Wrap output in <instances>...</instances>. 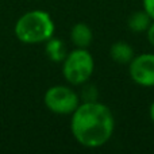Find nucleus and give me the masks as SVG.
<instances>
[{
    "mask_svg": "<svg viewBox=\"0 0 154 154\" xmlns=\"http://www.w3.org/2000/svg\"><path fill=\"white\" fill-rule=\"evenodd\" d=\"M70 116V133L77 143L84 147L97 149L104 146L114 134V114L97 100L80 103Z\"/></svg>",
    "mask_w": 154,
    "mask_h": 154,
    "instance_id": "f257e3e1",
    "label": "nucleus"
},
{
    "mask_svg": "<svg viewBox=\"0 0 154 154\" xmlns=\"http://www.w3.org/2000/svg\"><path fill=\"white\" fill-rule=\"evenodd\" d=\"M54 20L45 10H31L24 12L14 27L16 38L26 45L45 43L54 35Z\"/></svg>",
    "mask_w": 154,
    "mask_h": 154,
    "instance_id": "f03ea898",
    "label": "nucleus"
},
{
    "mask_svg": "<svg viewBox=\"0 0 154 154\" xmlns=\"http://www.w3.org/2000/svg\"><path fill=\"white\" fill-rule=\"evenodd\" d=\"M95 70V60L88 49L76 48L62 61V76L69 84L82 85L89 81Z\"/></svg>",
    "mask_w": 154,
    "mask_h": 154,
    "instance_id": "7ed1b4c3",
    "label": "nucleus"
},
{
    "mask_svg": "<svg viewBox=\"0 0 154 154\" xmlns=\"http://www.w3.org/2000/svg\"><path fill=\"white\" fill-rule=\"evenodd\" d=\"M43 103L56 115H72L80 104V96L68 85H53L45 92Z\"/></svg>",
    "mask_w": 154,
    "mask_h": 154,
    "instance_id": "20e7f679",
    "label": "nucleus"
},
{
    "mask_svg": "<svg viewBox=\"0 0 154 154\" xmlns=\"http://www.w3.org/2000/svg\"><path fill=\"white\" fill-rule=\"evenodd\" d=\"M128 75L135 84L141 87H154V53L134 56L128 64Z\"/></svg>",
    "mask_w": 154,
    "mask_h": 154,
    "instance_id": "39448f33",
    "label": "nucleus"
},
{
    "mask_svg": "<svg viewBox=\"0 0 154 154\" xmlns=\"http://www.w3.org/2000/svg\"><path fill=\"white\" fill-rule=\"evenodd\" d=\"M70 41L76 48L88 49L93 41V32L87 23H76L70 30Z\"/></svg>",
    "mask_w": 154,
    "mask_h": 154,
    "instance_id": "423d86ee",
    "label": "nucleus"
},
{
    "mask_svg": "<svg viewBox=\"0 0 154 154\" xmlns=\"http://www.w3.org/2000/svg\"><path fill=\"white\" fill-rule=\"evenodd\" d=\"M134 56H135L134 49L131 48L130 43L125 42V41H118V42L112 43V46L109 48V57L116 64L120 65L130 64L131 60L134 58Z\"/></svg>",
    "mask_w": 154,
    "mask_h": 154,
    "instance_id": "0eeeda50",
    "label": "nucleus"
},
{
    "mask_svg": "<svg viewBox=\"0 0 154 154\" xmlns=\"http://www.w3.org/2000/svg\"><path fill=\"white\" fill-rule=\"evenodd\" d=\"M46 45H45V53L46 56L49 57V60L53 62H62L65 60L68 54L66 50V46H65L64 41L60 39V38L53 37L50 39L46 41Z\"/></svg>",
    "mask_w": 154,
    "mask_h": 154,
    "instance_id": "6e6552de",
    "label": "nucleus"
},
{
    "mask_svg": "<svg viewBox=\"0 0 154 154\" xmlns=\"http://www.w3.org/2000/svg\"><path fill=\"white\" fill-rule=\"evenodd\" d=\"M153 19L145 10L133 12L127 19V27L134 32H146L150 27Z\"/></svg>",
    "mask_w": 154,
    "mask_h": 154,
    "instance_id": "1a4fd4ad",
    "label": "nucleus"
},
{
    "mask_svg": "<svg viewBox=\"0 0 154 154\" xmlns=\"http://www.w3.org/2000/svg\"><path fill=\"white\" fill-rule=\"evenodd\" d=\"M99 97V92L97 88L93 84H89V81L82 84V89H81V99L82 101H96Z\"/></svg>",
    "mask_w": 154,
    "mask_h": 154,
    "instance_id": "9d476101",
    "label": "nucleus"
},
{
    "mask_svg": "<svg viewBox=\"0 0 154 154\" xmlns=\"http://www.w3.org/2000/svg\"><path fill=\"white\" fill-rule=\"evenodd\" d=\"M142 5H143V10L154 20V0H142Z\"/></svg>",
    "mask_w": 154,
    "mask_h": 154,
    "instance_id": "9b49d317",
    "label": "nucleus"
},
{
    "mask_svg": "<svg viewBox=\"0 0 154 154\" xmlns=\"http://www.w3.org/2000/svg\"><path fill=\"white\" fill-rule=\"evenodd\" d=\"M146 35H147V41H149V43L154 48V20L152 22V24H150L149 29H147Z\"/></svg>",
    "mask_w": 154,
    "mask_h": 154,
    "instance_id": "f8f14e48",
    "label": "nucleus"
},
{
    "mask_svg": "<svg viewBox=\"0 0 154 154\" xmlns=\"http://www.w3.org/2000/svg\"><path fill=\"white\" fill-rule=\"evenodd\" d=\"M149 116H150V119L154 122V101L152 104H150V108H149Z\"/></svg>",
    "mask_w": 154,
    "mask_h": 154,
    "instance_id": "ddd939ff",
    "label": "nucleus"
}]
</instances>
